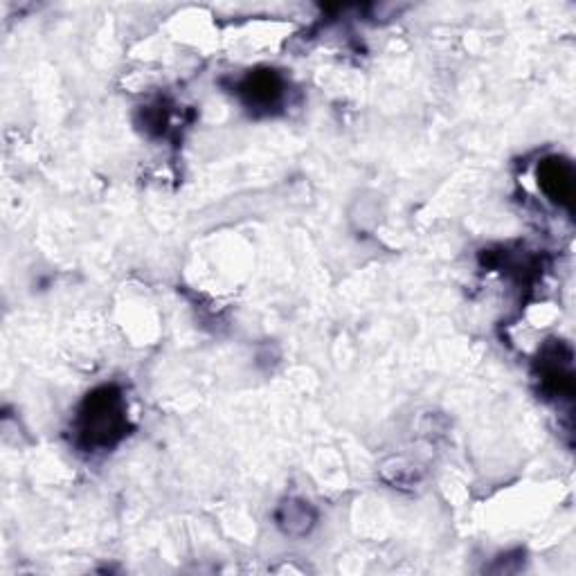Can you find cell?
I'll list each match as a JSON object with an SVG mask.
<instances>
[{
    "label": "cell",
    "instance_id": "cell-1",
    "mask_svg": "<svg viewBox=\"0 0 576 576\" xmlns=\"http://www.w3.org/2000/svg\"><path fill=\"white\" fill-rule=\"evenodd\" d=\"M124 403L115 387H99L81 405L79 437L88 448H106L122 437Z\"/></svg>",
    "mask_w": 576,
    "mask_h": 576
},
{
    "label": "cell",
    "instance_id": "cell-2",
    "mask_svg": "<svg viewBox=\"0 0 576 576\" xmlns=\"http://www.w3.org/2000/svg\"><path fill=\"white\" fill-rule=\"evenodd\" d=\"M538 183L554 203L570 205L574 196V171L567 160L547 158L538 167Z\"/></svg>",
    "mask_w": 576,
    "mask_h": 576
},
{
    "label": "cell",
    "instance_id": "cell-3",
    "mask_svg": "<svg viewBox=\"0 0 576 576\" xmlns=\"http://www.w3.org/2000/svg\"><path fill=\"white\" fill-rule=\"evenodd\" d=\"M241 95L255 106H270L282 95V79L273 70H257L243 79Z\"/></svg>",
    "mask_w": 576,
    "mask_h": 576
},
{
    "label": "cell",
    "instance_id": "cell-4",
    "mask_svg": "<svg viewBox=\"0 0 576 576\" xmlns=\"http://www.w3.org/2000/svg\"><path fill=\"white\" fill-rule=\"evenodd\" d=\"M284 513L286 516L282 518V525L288 529V531H293V525H302V529H309L311 525V516H309V507L306 504H286L284 507Z\"/></svg>",
    "mask_w": 576,
    "mask_h": 576
}]
</instances>
